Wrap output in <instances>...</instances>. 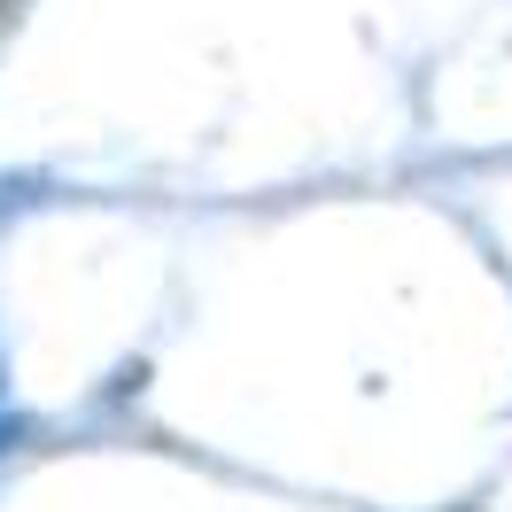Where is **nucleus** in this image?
I'll list each match as a JSON object with an SVG mask.
<instances>
[{
	"mask_svg": "<svg viewBox=\"0 0 512 512\" xmlns=\"http://www.w3.org/2000/svg\"><path fill=\"white\" fill-rule=\"evenodd\" d=\"M8 8H16V0H0V24H8Z\"/></svg>",
	"mask_w": 512,
	"mask_h": 512,
	"instance_id": "nucleus-1",
	"label": "nucleus"
}]
</instances>
